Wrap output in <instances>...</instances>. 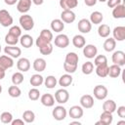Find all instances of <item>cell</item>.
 Instances as JSON below:
<instances>
[{
    "instance_id": "obj_1",
    "label": "cell",
    "mask_w": 125,
    "mask_h": 125,
    "mask_svg": "<svg viewBox=\"0 0 125 125\" xmlns=\"http://www.w3.org/2000/svg\"><path fill=\"white\" fill-rule=\"evenodd\" d=\"M19 22H20L21 28H23L26 31L31 30L34 27L33 18L30 15H27V14H22V16H21L20 19H19Z\"/></svg>"
},
{
    "instance_id": "obj_2",
    "label": "cell",
    "mask_w": 125,
    "mask_h": 125,
    "mask_svg": "<svg viewBox=\"0 0 125 125\" xmlns=\"http://www.w3.org/2000/svg\"><path fill=\"white\" fill-rule=\"evenodd\" d=\"M13 17L11 16V14L5 10V9H2L0 10V24L4 27H8V26H11L13 24Z\"/></svg>"
},
{
    "instance_id": "obj_3",
    "label": "cell",
    "mask_w": 125,
    "mask_h": 125,
    "mask_svg": "<svg viewBox=\"0 0 125 125\" xmlns=\"http://www.w3.org/2000/svg\"><path fill=\"white\" fill-rule=\"evenodd\" d=\"M54 98L57 103H59L60 104H63L67 103V101L69 99V93L67 90L62 88V89H59L56 91Z\"/></svg>"
},
{
    "instance_id": "obj_4",
    "label": "cell",
    "mask_w": 125,
    "mask_h": 125,
    "mask_svg": "<svg viewBox=\"0 0 125 125\" xmlns=\"http://www.w3.org/2000/svg\"><path fill=\"white\" fill-rule=\"evenodd\" d=\"M107 88L104 85H97L95 86L94 90H93V94H94V97L97 99V100H104L106 97H107Z\"/></svg>"
},
{
    "instance_id": "obj_5",
    "label": "cell",
    "mask_w": 125,
    "mask_h": 125,
    "mask_svg": "<svg viewBox=\"0 0 125 125\" xmlns=\"http://www.w3.org/2000/svg\"><path fill=\"white\" fill-rule=\"evenodd\" d=\"M66 114H67L66 109L62 105H57V106H55V108L52 111V115H53L54 119L57 120V121L63 120L66 117Z\"/></svg>"
},
{
    "instance_id": "obj_6",
    "label": "cell",
    "mask_w": 125,
    "mask_h": 125,
    "mask_svg": "<svg viewBox=\"0 0 125 125\" xmlns=\"http://www.w3.org/2000/svg\"><path fill=\"white\" fill-rule=\"evenodd\" d=\"M54 42H55V45L57 47L64 49L69 45V38L66 34H59L55 37Z\"/></svg>"
},
{
    "instance_id": "obj_7",
    "label": "cell",
    "mask_w": 125,
    "mask_h": 125,
    "mask_svg": "<svg viewBox=\"0 0 125 125\" xmlns=\"http://www.w3.org/2000/svg\"><path fill=\"white\" fill-rule=\"evenodd\" d=\"M111 60H112V62L114 64H117L119 66H123L125 64V53L123 51H120V50L115 51L112 54Z\"/></svg>"
},
{
    "instance_id": "obj_8",
    "label": "cell",
    "mask_w": 125,
    "mask_h": 125,
    "mask_svg": "<svg viewBox=\"0 0 125 125\" xmlns=\"http://www.w3.org/2000/svg\"><path fill=\"white\" fill-rule=\"evenodd\" d=\"M98 54V49L93 44H88L83 47V55L88 59H94Z\"/></svg>"
},
{
    "instance_id": "obj_9",
    "label": "cell",
    "mask_w": 125,
    "mask_h": 125,
    "mask_svg": "<svg viewBox=\"0 0 125 125\" xmlns=\"http://www.w3.org/2000/svg\"><path fill=\"white\" fill-rule=\"evenodd\" d=\"M75 13L72 10H62L61 14V20L65 23H71L75 21Z\"/></svg>"
},
{
    "instance_id": "obj_10",
    "label": "cell",
    "mask_w": 125,
    "mask_h": 125,
    "mask_svg": "<svg viewBox=\"0 0 125 125\" xmlns=\"http://www.w3.org/2000/svg\"><path fill=\"white\" fill-rule=\"evenodd\" d=\"M77 27H78V30L81 33H89L92 29V23L87 19H81L78 21Z\"/></svg>"
},
{
    "instance_id": "obj_11",
    "label": "cell",
    "mask_w": 125,
    "mask_h": 125,
    "mask_svg": "<svg viewBox=\"0 0 125 125\" xmlns=\"http://www.w3.org/2000/svg\"><path fill=\"white\" fill-rule=\"evenodd\" d=\"M68 114H69V117L72 119H79L84 114L83 107L81 105H72L68 111Z\"/></svg>"
},
{
    "instance_id": "obj_12",
    "label": "cell",
    "mask_w": 125,
    "mask_h": 125,
    "mask_svg": "<svg viewBox=\"0 0 125 125\" xmlns=\"http://www.w3.org/2000/svg\"><path fill=\"white\" fill-rule=\"evenodd\" d=\"M31 0H18L17 3V10L21 14H26L31 7Z\"/></svg>"
},
{
    "instance_id": "obj_13",
    "label": "cell",
    "mask_w": 125,
    "mask_h": 125,
    "mask_svg": "<svg viewBox=\"0 0 125 125\" xmlns=\"http://www.w3.org/2000/svg\"><path fill=\"white\" fill-rule=\"evenodd\" d=\"M4 52H5L6 55L10 56L11 58H19V57L21 55V48L17 47L16 45H15V46L7 45V46L4 48Z\"/></svg>"
},
{
    "instance_id": "obj_14",
    "label": "cell",
    "mask_w": 125,
    "mask_h": 125,
    "mask_svg": "<svg viewBox=\"0 0 125 125\" xmlns=\"http://www.w3.org/2000/svg\"><path fill=\"white\" fill-rule=\"evenodd\" d=\"M13 65H14L13 58H11L8 55L0 56V68L6 70L8 68H11Z\"/></svg>"
},
{
    "instance_id": "obj_15",
    "label": "cell",
    "mask_w": 125,
    "mask_h": 125,
    "mask_svg": "<svg viewBox=\"0 0 125 125\" xmlns=\"http://www.w3.org/2000/svg\"><path fill=\"white\" fill-rule=\"evenodd\" d=\"M112 35L115 41H123L125 39V26L119 25L114 27L112 30Z\"/></svg>"
},
{
    "instance_id": "obj_16",
    "label": "cell",
    "mask_w": 125,
    "mask_h": 125,
    "mask_svg": "<svg viewBox=\"0 0 125 125\" xmlns=\"http://www.w3.org/2000/svg\"><path fill=\"white\" fill-rule=\"evenodd\" d=\"M80 105L83 108H91L94 106V98L91 95H83L80 98Z\"/></svg>"
},
{
    "instance_id": "obj_17",
    "label": "cell",
    "mask_w": 125,
    "mask_h": 125,
    "mask_svg": "<svg viewBox=\"0 0 125 125\" xmlns=\"http://www.w3.org/2000/svg\"><path fill=\"white\" fill-rule=\"evenodd\" d=\"M17 67L21 72H26L30 68V62L26 58H21L17 62Z\"/></svg>"
},
{
    "instance_id": "obj_18",
    "label": "cell",
    "mask_w": 125,
    "mask_h": 125,
    "mask_svg": "<svg viewBox=\"0 0 125 125\" xmlns=\"http://www.w3.org/2000/svg\"><path fill=\"white\" fill-rule=\"evenodd\" d=\"M50 26H51V29L53 31L60 33L64 29V22L60 19H55L51 21Z\"/></svg>"
},
{
    "instance_id": "obj_19",
    "label": "cell",
    "mask_w": 125,
    "mask_h": 125,
    "mask_svg": "<svg viewBox=\"0 0 125 125\" xmlns=\"http://www.w3.org/2000/svg\"><path fill=\"white\" fill-rule=\"evenodd\" d=\"M46 65H47L46 61L43 58H37V59H35L34 62H33V64H32L33 69L35 71H37V72L44 71L45 68H46Z\"/></svg>"
},
{
    "instance_id": "obj_20",
    "label": "cell",
    "mask_w": 125,
    "mask_h": 125,
    "mask_svg": "<svg viewBox=\"0 0 125 125\" xmlns=\"http://www.w3.org/2000/svg\"><path fill=\"white\" fill-rule=\"evenodd\" d=\"M112 17L114 19H123L125 18V6L119 4L112 9Z\"/></svg>"
},
{
    "instance_id": "obj_21",
    "label": "cell",
    "mask_w": 125,
    "mask_h": 125,
    "mask_svg": "<svg viewBox=\"0 0 125 125\" xmlns=\"http://www.w3.org/2000/svg\"><path fill=\"white\" fill-rule=\"evenodd\" d=\"M60 6L62 10H72L78 6V0H60Z\"/></svg>"
},
{
    "instance_id": "obj_22",
    "label": "cell",
    "mask_w": 125,
    "mask_h": 125,
    "mask_svg": "<svg viewBox=\"0 0 125 125\" xmlns=\"http://www.w3.org/2000/svg\"><path fill=\"white\" fill-rule=\"evenodd\" d=\"M19 41H20L21 45L23 48H26V49L30 48L33 45V38L29 34H23V35H21L20 37V40Z\"/></svg>"
},
{
    "instance_id": "obj_23",
    "label": "cell",
    "mask_w": 125,
    "mask_h": 125,
    "mask_svg": "<svg viewBox=\"0 0 125 125\" xmlns=\"http://www.w3.org/2000/svg\"><path fill=\"white\" fill-rule=\"evenodd\" d=\"M72 80H73V78H72L71 74L65 73V74H62V75L60 77L58 83H59V85L62 86V88H65V87H68L69 85H71Z\"/></svg>"
},
{
    "instance_id": "obj_24",
    "label": "cell",
    "mask_w": 125,
    "mask_h": 125,
    "mask_svg": "<svg viewBox=\"0 0 125 125\" xmlns=\"http://www.w3.org/2000/svg\"><path fill=\"white\" fill-rule=\"evenodd\" d=\"M40 102L43 105H45L47 107H50V106H53L55 104V98L51 94H44V95L41 96Z\"/></svg>"
},
{
    "instance_id": "obj_25",
    "label": "cell",
    "mask_w": 125,
    "mask_h": 125,
    "mask_svg": "<svg viewBox=\"0 0 125 125\" xmlns=\"http://www.w3.org/2000/svg\"><path fill=\"white\" fill-rule=\"evenodd\" d=\"M96 74L99 76V77H106L107 76V72H108V65H107V62L105 63H101V64H98L96 65Z\"/></svg>"
},
{
    "instance_id": "obj_26",
    "label": "cell",
    "mask_w": 125,
    "mask_h": 125,
    "mask_svg": "<svg viewBox=\"0 0 125 125\" xmlns=\"http://www.w3.org/2000/svg\"><path fill=\"white\" fill-rule=\"evenodd\" d=\"M72 44L75 48H83L85 45H86V40H85V37L81 34H76L73 36L72 38Z\"/></svg>"
},
{
    "instance_id": "obj_27",
    "label": "cell",
    "mask_w": 125,
    "mask_h": 125,
    "mask_svg": "<svg viewBox=\"0 0 125 125\" xmlns=\"http://www.w3.org/2000/svg\"><path fill=\"white\" fill-rule=\"evenodd\" d=\"M103 110L106 112L113 113L116 110V104L113 100H106L103 104Z\"/></svg>"
},
{
    "instance_id": "obj_28",
    "label": "cell",
    "mask_w": 125,
    "mask_h": 125,
    "mask_svg": "<svg viewBox=\"0 0 125 125\" xmlns=\"http://www.w3.org/2000/svg\"><path fill=\"white\" fill-rule=\"evenodd\" d=\"M110 32H111V30H110L109 25H107V24H105V23L101 24V25L99 26V28H98V34H99V36L102 37V38H107V37L109 36Z\"/></svg>"
},
{
    "instance_id": "obj_29",
    "label": "cell",
    "mask_w": 125,
    "mask_h": 125,
    "mask_svg": "<svg viewBox=\"0 0 125 125\" xmlns=\"http://www.w3.org/2000/svg\"><path fill=\"white\" fill-rule=\"evenodd\" d=\"M121 66L117 65V64H112L110 66H108V72H107V75H109L111 78H117L120 74H121Z\"/></svg>"
},
{
    "instance_id": "obj_30",
    "label": "cell",
    "mask_w": 125,
    "mask_h": 125,
    "mask_svg": "<svg viewBox=\"0 0 125 125\" xmlns=\"http://www.w3.org/2000/svg\"><path fill=\"white\" fill-rule=\"evenodd\" d=\"M104 20V15L99 12V11H95L91 14L90 16V21L91 23H94V24H100Z\"/></svg>"
},
{
    "instance_id": "obj_31",
    "label": "cell",
    "mask_w": 125,
    "mask_h": 125,
    "mask_svg": "<svg viewBox=\"0 0 125 125\" xmlns=\"http://www.w3.org/2000/svg\"><path fill=\"white\" fill-rule=\"evenodd\" d=\"M43 82H44V78L41 74H33L29 79V83L33 87L41 86L43 84Z\"/></svg>"
},
{
    "instance_id": "obj_32",
    "label": "cell",
    "mask_w": 125,
    "mask_h": 125,
    "mask_svg": "<svg viewBox=\"0 0 125 125\" xmlns=\"http://www.w3.org/2000/svg\"><path fill=\"white\" fill-rule=\"evenodd\" d=\"M115 46H116V41L112 37L105 39V41L104 42V49L106 52H112L115 49Z\"/></svg>"
},
{
    "instance_id": "obj_33",
    "label": "cell",
    "mask_w": 125,
    "mask_h": 125,
    "mask_svg": "<svg viewBox=\"0 0 125 125\" xmlns=\"http://www.w3.org/2000/svg\"><path fill=\"white\" fill-rule=\"evenodd\" d=\"M78 61H79L78 55L76 53H74V52H69L65 56L64 62H67L69 64H77L78 63Z\"/></svg>"
},
{
    "instance_id": "obj_34",
    "label": "cell",
    "mask_w": 125,
    "mask_h": 125,
    "mask_svg": "<svg viewBox=\"0 0 125 125\" xmlns=\"http://www.w3.org/2000/svg\"><path fill=\"white\" fill-rule=\"evenodd\" d=\"M100 120H101V122L103 123V125H110V124L112 123V120H113L112 113L104 111V112L101 114V116H100Z\"/></svg>"
},
{
    "instance_id": "obj_35",
    "label": "cell",
    "mask_w": 125,
    "mask_h": 125,
    "mask_svg": "<svg viewBox=\"0 0 125 125\" xmlns=\"http://www.w3.org/2000/svg\"><path fill=\"white\" fill-rule=\"evenodd\" d=\"M43 83L45 84L46 88H48V89H53V88H55V86L57 85L58 80H57V78H56L55 76L49 75V76H47V77L44 79V82H43Z\"/></svg>"
},
{
    "instance_id": "obj_36",
    "label": "cell",
    "mask_w": 125,
    "mask_h": 125,
    "mask_svg": "<svg viewBox=\"0 0 125 125\" xmlns=\"http://www.w3.org/2000/svg\"><path fill=\"white\" fill-rule=\"evenodd\" d=\"M22 119L24 120L25 123H32L35 120V114H34V112L32 110L27 109V110L23 111V113H22Z\"/></svg>"
},
{
    "instance_id": "obj_37",
    "label": "cell",
    "mask_w": 125,
    "mask_h": 125,
    "mask_svg": "<svg viewBox=\"0 0 125 125\" xmlns=\"http://www.w3.org/2000/svg\"><path fill=\"white\" fill-rule=\"evenodd\" d=\"M81 70H82V73L83 74H86V75L91 74L94 71V63L92 62H84L82 64Z\"/></svg>"
},
{
    "instance_id": "obj_38",
    "label": "cell",
    "mask_w": 125,
    "mask_h": 125,
    "mask_svg": "<svg viewBox=\"0 0 125 125\" xmlns=\"http://www.w3.org/2000/svg\"><path fill=\"white\" fill-rule=\"evenodd\" d=\"M8 94L10 97L12 98H19L21 95V89L18 87V85H13V86H10L9 89H8Z\"/></svg>"
},
{
    "instance_id": "obj_39",
    "label": "cell",
    "mask_w": 125,
    "mask_h": 125,
    "mask_svg": "<svg viewBox=\"0 0 125 125\" xmlns=\"http://www.w3.org/2000/svg\"><path fill=\"white\" fill-rule=\"evenodd\" d=\"M39 51H40V53H41L42 55H44V56L50 55V54L53 52V45H52V43L49 42V43H46V44L40 46V47H39Z\"/></svg>"
},
{
    "instance_id": "obj_40",
    "label": "cell",
    "mask_w": 125,
    "mask_h": 125,
    "mask_svg": "<svg viewBox=\"0 0 125 125\" xmlns=\"http://www.w3.org/2000/svg\"><path fill=\"white\" fill-rule=\"evenodd\" d=\"M20 38L15 36V35H12L10 33H7L6 36H5V42L7 45H10V46H15L18 44Z\"/></svg>"
},
{
    "instance_id": "obj_41",
    "label": "cell",
    "mask_w": 125,
    "mask_h": 125,
    "mask_svg": "<svg viewBox=\"0 0 125 125\" xmlns=\"http://www.w3.org/2000/svg\"><path fill=\"white\" fill-rule=\"evenodd\" d=\"M23 75L21 71H18V72H15L13 75H12V82L14 85H20L23 82Z\"/></svg>"
},
{
    "instance_id": "obj_42",
    "label": "cell",
    "mask_w": 125,
    "mask_h": 125,
    "mask_svg": "<svg viewBox=\"0 0 125 125\" xmlns=\"http://www.w3.org/2000/svg\"><path fill=\"white\" fill-rule=\"evenodd\" d=\"M0 120L4 124H10L12 122V120H13V115L9 111H4L0 115Z\"/></svg>"
},
{
    "instance_id": "obj_43",
    "label": "cell",
    "mask_w": 125,
    "mask_h": 125,
    "mask_svg": "<svg viewBox=\"0 0 125 125\" xmlns=\"http://www.w3.org/2000/svg\"><path fill=\"white\" fill-rule=\"evenodd\" d=\"M39 36L42 37L43 39L47 40L48 42H52L53 39H54V38H53V33H52V31L49 30V29H47V28L42 29L41 32H40V34H39Z\"/></svg>"
},
{
    "instance_id": "obj_44",
    "label": "cell",
    "mask_w": 125,
    "mask_h": 125,
    "mask_svg": "<svg viewBox=\"0 0 125 125\" xmlns=\"http://www.w3.org/2000/svg\"><path fill=\"white\" fill-rule=\"evenodd\" d=\"M28 98H29V100H31V101H37V100L40 98V91H39L36 87L30 89V90L28 91Z\"/></svg>"
},
{
    "instance_id": "obj_45",
    "label": "cell",
    "mask_w": 125,
    "mask_h": 125,
    "mask_svg": "<svg viewBox=\"0 0 125 125\" xmlns=\"http://www.w3.org/2000/svg\"><path fill=\"white\" fill-rule=\"evenodd\" d=\"M8 33H10V34H12V35H15V36H17V37L20 38V37L21 36V27L18 26V25H13V26L10 27Z\"/></svg>"
},
{
    "instance_id": "obj_46",
    "label": "cell",
    "mask_w": 125,
    "mask_h": 125,
    "mask_svg": "<svg viewBox=\"0 0 125 125\" xmlns=\"http://www.w3.org/2000/svg\"><path fill=\"white\" fill-rule=\"evenodd\" d=\"M63 69L66 71V73H74L77 69V64H69L67 62H63Z\"/></svg>"
},
{
    "instance_id": "obj_47",
    "label": "cell",
    "mask_w": 125,
    "mask_h": 125,
    "mask_svg": "<svg viewBox=\"0 0 125 125\" xmlns=\"http://www.w3.org/2000/svg\"><path fill=\"white\" fill-rule=\"evenodd\" d=\"M105 62H107V59L104 55H98L94 59V64L95 65H98L101 63H105Z\"/></svg>"
},
{
    "instance_id": "obj_48",
    "label": "cell",
    "mask_w": 125,
    "mask_h": 125,
    "mask_svg": "<svg viewBox=\"0 0 125 125\" xmlns=\"http://www.w3.org/2000/svg\"><path fill=\"white\" fill-rule=\"evenodd\" d=\"M106 4L109 8H114L115 6L121 4V0H106Z\"/></svg>"
},
{
    "instance_id": "obj_49",
    "label": "cell",
    "mask_w": 125,
    "mask_h": 125,
    "mask_svg": "<svg viewBox=\"0 0 125 125\" xmlns=\"http://www.w3.org/2000/svg\"><path fill=\"white\" fill-rule=\"evenodd\" d=\"M117 115L121 118H125V106L124 105H120L119 107H117Z\"/></svg>"
},
{
    "instance_id": "obj_50",
    "label": "cell",
    "mask_w": 125,
    "mask_h": 125,
    "mask_svg": "<svg viewBox=\"0 0 125 125\" xmlns=\"http://www.w3.org/2000/svg\"><path fill=\"white\" fill-rule=\"evenodd\" d=\"M24 120L23 119H15V120H12L11 124L12 125H24Z\"/></svg>"
},
{
    "instance_id": "obj_51",
    "label": "cell",
    "mask_w": 125,
    "mask_h": 125,
    "mask_svg": "<svg viewBox=\"0 0 125 125\" xmlns=\"http://www.w3.org/2000/svg\"><path fill=\"white\" fill-rule=\"evenodd\" d=\"M97 1L98 0H84V3L88 6V7H92V6H95L97 4Z\"/></svg>"
},
{
    "instance_id": "obj_52",
    "label": "cell",
    "mask_w": 125,
    "mask_h": 125,
    "mask_svg": "<svg viewBox=\"0 0 125 125\" xmlns=\"http://www.w3.org/2000/svg\"><path fill=\"white\" fill-rule=\"evenodd\" d=\"M4 2H5L7 5L12 6V5H15V4L18 2V0H4Z\"/></svg>"
},
{
    "instance_id": "obj_53",
    "label": "cell",
    "mask_w": 125,
    "mask_h": 125,
    "mask_svg": "<svg viewBox=\"0 0 125 125\" xmlns=\"http://www.w3.org/2000/svg\"><path fill=\"white\" fill-rule=\"evenodd\" d=\"M31 1H32V3L35 4L36 6H40V5H42L43 2H44V0H31Z\"/></svg>"
},
{
    "instance_id": "obj_54",
    "label": "cell",
    "mask_w": 125,
    "mask_h": 125,
    "mask_svg": "<svg viewBox=\"0 0 125 125\" xmlns=\"http://www.w3.org/2000/svg\"><path fill=\"white\" fill-rule=\"evenodd\" d=\"M5 71H6V70H4V69L0 68V80H1V79H3V78L5 77Z\"/></svg>"
},
{
    "instance_id": "obj_55",
    "label": "cell",
    "mask_w": 125,
    "mask_h": 125,
    "mask_svg": "<svg viewBox=\"0 0 125 125\" xmlns=\"http://www.w3.org/2000/svg\"><path fill=\"white\" fill-rule=\"evenodd\" d=\"M70 125H81V123L79 121H72L70 122Z\"/></svg>"
},
{
    "instance_id": "obj_56",
    "label": "cell",
    "mask_w": 125,
    "mask_h": 125,
    "mask_svg": "<svg viewBox=\"0 0 125 125\" xmlns=\"http://www.w3.org/2000/svg\"><path fill=\"white\" fill-rule=\"evenodd\" d=\"M121 124H125V121L124 120H121V121H118L117 122V125H121Z\"/></svg>"
},
{
    "instance_id": "obj_57",
    "label": "cell",
    "mask_w": 125,
    "mask_h": 125,
    "mask_svg": "<svg viewBox=\"0 0 125 125\" xmlns=\"http://www.w3.org/2000/svg\"><path fill=\"white\" fill-rule=\"evenodd\" d=\"M100 124H102V125H103V123L101 122V120H100V121H98V122H96V125H100Z\"/></svg>"
},
{
    "instance_id": "obj_58",
    "label": "cell",
    "mask_w": 125,
    "mask_h": 125,
    "mask_svg": "<svg viewBox=\"0 0 125 125\" xmlns=\"http://www.w3.org/2000/svg\"><path fill=\"white\" fill-rule=\"evenodd\" d=\"M2 93V86H1V84H0V94Z\"/></svg>"
},
{
    "instance_id": "obj_59",
    "label": "cell",
    "mask_w": 125,
    "mask_h": 125,
    "mask_svg": "<svg viewBox=\"0 0 125 125\" xmlns=\"http://www.w3.org/2000/svg\"><path fill=\"white\" fill-rule=\"evenodd\" d=\"M98 1H100V2H105L106 0H98Z\"/></svg>"
},
{
    "instance_id": "obj_60",
    "label": "cell",
    "mask_w": 125,
    "mask_h": 125,
    "mask_svg": "<svg viewBox=\"0 0 125 125\" xmlns=\"http://www.w3.org/2000/svg\"><path fill=\"white\" fill-rule=\"evenodd\" d=\"M0 52H1V45H0Z\"/></svg>"
}]
</instances>
